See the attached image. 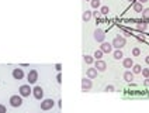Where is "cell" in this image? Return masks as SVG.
<instances>
[{"instance_id":"29","label":"cell","mask_w":149,"mask_h":113,"mask_svg":"<svg viewBox=\"0 0 149 113\" xmlns=\"http://www.w3.org/2000/svg\"><path fill=\"white\" fill-rule=\"evenodd\" d=\"M55 69H56L58 72H61V69H62V65H61V64H56V65H55Z\"/></svg>"},{"instance_id":"33","label":"cell","mask_w":149,"mask_h":113,"mask_svg":"<svg viewBox=\"0 0 149 113\" xmlns=\"http://www.w3.org/2000/svg\"><path fill=\"white\" fill-rule=\"evenodd\" d=\"M145 64L149 65V55H148V57H145Z\"/></svg>"},{"instance_id":"16","label":"cell","mask_w":149,"mask_h":113,"mask_svg":"<svg viewBox=\"0 0 149 113\" xmlns=\"http://www.w3.org/2000/svg\"><path fill=\"white\" fill-rule=\"evenodd\" d=\"M92 17H93V12H90V10L83 12V14H82V20H83V21H86V23H87Z\"/></svg>"},{"instance_id":"17","label":"cell","mask_w":149,"mask_h":113,"mask_svg":"<svg viewBox=\"0 0 149 113\" xmlns=\"http://www.w3.org/2000/svg\"><path fill=\"white\" fill-rule=\"evenodd\" d=\"M132 9L135 13H142V10H144V7H142V3H139V1H135L132 4Z\"/></svg>"},{"instance_id":"4","label":"cell","mask_w":149,"mask_h":113,"mask_svg":"<svg viewBox=\"0 0 149 113\" xmlns=\"http://www.w3.org/2000/svg\"><path fill=\"white\" fill-rule=\"evenodd\" d=\"M55 106V102L52 99H42L41 100V110H51Z\"/></svg>"},{"instance_id":"27","label":"cell","mask_w":149,"mask_h":113,"mask_svg":"<svg viewBox=\"0 0 149 113\" xmlns=\"http://www.w3.org/2000/svg\"><path fill=\"white\" fill-rule=\"evenodd\" d=\"M141 74L144 75V78H149V68H142V72Z\"/></svg>"},{"instance_id":"3","label":"cell","mask_w":149,"mask_h":113,"mask_svg":"<svg viewBox=\"0 0 149 113\" xmlns=\"http://www.w3.org/2000/svg\"><path fill=\"white\" fill-rule=\"evenodd\" d=\"M10 106H13V108H20L21 105H23V96H20V95H13V96H10Z\"/></svg>"},{"instance_id":"1","label":"cell","mask_w":149,"mask_h":113,"mask_svg":"<svg viewBox=\"0 0 149 113\" xmlns=\"http://www.w3.org/2000/svg\"><path fill=\"white\" fill-rule=\"evenodd\" d=\"M111 45H113V48L121 49V48H124V47L127 45V40H125V37L117 35L116 38H114V40L111 41Z\"/></svg>"},{"instance_id":"2","label":"cell","mask_w":149,"mask_h":113,"mask_svg":"<svg viewBox=\"0 0 149 113\" xmlns=\"http://www.w3.org/2000/svg\"><path fill=\"white\" fill-rule=\"evenodd\" d=\"M18 93H20V96H23V97H28V96H30V95L33 93V89H31L30 83L21 85V86H20V89H18Z\"/></svg>"},{"instance_id":"34","label":"cell","mask_w":149,"mask_h":113,"mask_svg":"<svg viewBox=\"0 0 149 113\" xmlns=\"http://www.w3.org/2000/svg\"><path fill=\"white\" fill-rule=\"evenodd\" d=\"M136 1H139V3H142V4H144V3H146V1H149V0H136Z\"/></svg>"},{"instance_id":"36","label":"cell","mask_w":149,"mask_h":113,"mask_svg":"<svg viewBox=\"0 0 149 113\" xmlns=\"http://www.w3.org/2000/svg\"><path fill=\"white\" fill-rule=\"evenodd\" d=\"M84 1H92V0H84Z\"/></svg>"},{"instance_id":"25","label":"cell","mask_w":149,"mask_h":113,"mask_svg":"<svg viewBox=\"0 0 149 113\" xmlns=\"http://www.w3.org/2000/svg\"><path fill=\"white\" fill-rule=\"evenodd\" d=\"M132 55L134 57H139V55H141V49L138 48V47L132 48Z\"/></svg>"},{"instance_id":"18","label":"cell","mask_w":149,"mask_h":113,"mask_svg":"<svg viewBox=\"0 0 149 113\" xmlns=\"http://www.w3.org/2000/svg\"><path fill=\"white\" fill-rule=\"evenodd\" d=\"M83 61H84L87 65H92L93 62H94V57H92V55H87V54H86V55H83Z\"/></svg>"},{"instance_id":"24","label":"cell","mask_w":149,"mask_h":113,"mask_svg":"<svg viewBox=\"0 0 149 113\" xmlns=\"http://www.w3.org/2000/svg\"><path fill=\"white\" fill-rule=\"evenodd\" d=\"M142 18L144 20H149V9H144L142 10Z\"/></svg>"},{"instance_id":"13","label":"cell","mask_w":149,"mask_h":113,"mask_svg":"<svg viewBox=\"0 0 149 113\" xmlns=\"http://www.w3.org/2000/svg\"><path fill=\"white\" fill-rule=\"evenodd\" d=\"M97 74H99V71L96 68H87V71H86V76L90 78V79H96Z\"/></svg>"},{"instance_id":"5","label":"cell","mask_w":149,"mask_h":113,"mask_svg":"<svg viewBox=\"0 0 149 113\" xmlns=\"http://www.w3.org/2000/svg\"><path fill=\"white\" fill-rule=\"evenodd\" d=\"M93 37H94V40H96L97 43H104V40H106V32H104V30H101V28H96Z\"/></svg>"},{"instance_id":"30","label":"cell","mask_w":149,"mask_h":113,"mask_svg":"<svg viewBox=\"0 0 149 113\" xmlns=\"http://www.w3.org/2000/svg\"><path fill=\"white\" fill-rule=\"evenodd\" d=\"M56 81L59 82V83L62 82V75H61V74H58V75H56Z\"/></svg>"},{"instance_id":"21","label":"cell","mask_w":149,"mask_h":113,"mask_svg":"<svg viewBox=\"0 0 149 113\" xmlns=\"http://www.w3.org/2000/svg\"><path fill=\"white\" fill-rule=\"evenodd\" d=\"M142 72V66L141 65H138V64H134L132 66V74L135 75V74H141Z\"/></svg>"},{"instance_id":"11","label":"cell","mask_w":149,"mask_h":113,"mask_svg":"<svg viewBox=\"0 0 149 113\" xmlns=\"http://www.w3.org/2000/svg\"><path fill=\"white\" fill-rule=\"evenodd\" d=\"M148 24H149V20H138V23H136V30H138V31L145 32Z\"/></svg>"},{"instance_id":"12","label":"cell","mask_w":149,"mask_h":113,"mask_svg":"<svg viewBox=\"0 0 149 113\" xmlns=\"http://www.w3.org/2000/svg\"><path fill=\"white\" fill-rule=\"evenodd\" d=\"M100 49L104 52V54H110L111 51H113V45H111V43H101V45H100Z\"/></svg>"},{"instance_id":"32","label":"cell","mask_w":149,"mask_h":113,"mask_svg":"<svg viewBox=\"0 0 149 113\" xmlns=\"http://www.w3.org/2000/svg\"><path fill=\"white\" fill-rule=\"evenodd\" d=\"M93 16H94L96 18H97V17L100 16V12H93Z\"/></svg>"},{"instance_id":"19","label":"cell","mask_w":149,"mask_h":113,"mask_svg":"<svg viewBox=\"0 0 149 113\" xmlns=\"http://www.w3.org/2000/svg\"><path fill=\"white\" fill-rule=\"evenodd\" d=\"M90 4H92V7H93V9H96V10H97V9L101 7V0H92V1H90Z\"/></svg>"},{"instance_id":"26","label":"cell","mask_w":149,"mask_h":113,"mask_svg":"<svg viewBox=\"0 0 149 113\" xmlns=\"http://www.w3.org/2000/svg\"><path fill=\"white\" fill-rule=\"evenodd\" d=\"M104 91H106V92H114L116 88H114V85H107V86L104 88Z\"/></svg>"},{"instance_id":"35","label":"cell","mask_w":149,"mask_h":113,"mask_svg":"<svg viewBox=\"0 0 149 113\" xmlns=\"http://www.w3.org/2000/svg\"><path fill=\"white\" fill-rule=\"evenodd\" d=\"M128 1H130V3H131V4H134V3H135V1H136V0H128Z\"/></svg>"},{"instance_id":"6","label":"cell","mask_w":149,"mask_h":113,"mask_svg":"<svg viewBox=\"0 0 149 113\" xmlns=\"http://www.w3.org/2000/svg\"><path fill=\"white\" fill-rule=\"evenodd\" d=\"M27 81H28L30 85L37 83V81H38V71H37V69H31V71L28 72V75H27Z\"/></svg>"},{"instance_id":"15","label":"cell","mask_w":149,"mask_h":113,"mask_svg":"<svg viewBox=\"0 0 149 113\" xmlns=\"http://www.w3.org/2000/svg\"><path fill=\"white\" fill-rule=\"evenodd\" d=\"M122 78H124V81H127V82H132V81H134V74L131 72V71H130V69H127V71L124 72Z\"/></svg>"},{"instance_id":"7","label":"cell","mask_w":149,"mask_h":113,"mask_svg":"<svg viewBox=\"0 0 149 113\" xmlns=\"http://www.w3.org/2000/svg\"><path fill=\"white\" fill-rule=\"evenodd\" d=\"M92 86H93V82L90 78H87V76H84L82 79V91L83 92H87V91H90L92 89Z\"/></svg>"},{"instance_id":"31","label":"cell","mask_w":149,"mask_h":113,"mask_svg":"<svg viewBox=\"0 0 149 113\" xmlns=\"http://www.w3.org/2000/svg\"><path fill=\"white\" fill-rule=\"evenodd\" d=\"M144 85H145V86H149V78H145V81H144Z\"/></svg>"},{"instance_id":"9","label":"cell","mask_w":149,"mask_h":113,"mask_svg":"<svg viewBox=\"0 0 149 113\" xmlns=\"http://www.w3.org/2000/svg\"><path fill=\"white\" fill-rule=\"evenodd\" d=\"M94 68H96L99 72H104V71L107 69V64H106V61H103V60H96Z\"/></svg>"},{"instance_id":"23","label":"cell","mask_w":149,"mask_h":113,"mask_svg":"<svg viewBox=\"0 0 149 113\" xmlns=\"http://www.w3.org/2000/svg\"><path fill=\"white\" fill-rule=\"evenodd\" d=\"M103 55H104V52L101 51V49H96V52H94V60H101L103 58Z\"/></svg>"},{"instance_id":"10","label":"cell","mask_w":149,"mask_h":113,"mask_svg":"<svg viewBox=\"0 0 149 113\" xmlns=\"http://www.w3.org/2000/svg\"><path fill=\"white\" fill-rule=\"evenodd\" d=\"M11 75H13V78L17 79V81H21L23 78H24V71L21 69V68H14L13 69V72H11Z\"/></svg>"},{"instance_id":"8","label":"cell","mask_w":149,"mask_h":113,"mask_svg":"<svg viewBox=\"0 0 149 113\" xmlns=\"http://www.w3.org/2000/svg\"><path fill=\"white\" fill-rule=\"evenodd\" d=\"M33 95L35 99H38V100H42L44 99V89L41 88V86H35L33 89Z\"/></svg>"},{"instance_id":"14","label":"cell","mask_w":149,"mask_h":113,"mask_svg":"<svg viewBox=\"0 0 149 113\" xmlns=\"http://www.w3.org/2000/svg\"><path fill=\"white\" fill-rule=\"evenodd\" d=\"M122 66H124V68H127V69L132 68V66H134L132 58H122Z\"/></svg>"},{"instance_id":"20","label":"cell","mask_w":149,"mask_h":113,"mask_svg":"<svg viewBox=\"0 0 149 113\" xmlns=\"http://www.w3.org/2000/svg\"><path fill=\"white\" fill-rule=\"evenodd\" d=\"M113 55H114V60H122V57H124V54H122L121 49H116Z\"/></svg>"},{"instance_id":"22","label":"cell","mask_w":149,"mask_h":113,"mask_svg":"<svg viewBox=\"0 0 149 113\" xmlns=\"http://www.w3.org/2000/svg\"><path fill=\"white\" fill-rule=\"evenodd\" d=\"M108 12H110L108 6H101V7H100V14H103V16H107V14H108Z\"/></svg>"},{"instance_id":"28","label":"cell","mask_w":149,"mask_h":113,"mask_svg":"<svg viewBox=\"0 0 149 113\" xmlns=\"http://www.w3.org/2000/svg\"><path fill=\"white\" fill-rule=\"evenodd\" d=\"M0 113H7V109L4 105H0Z\"/></svg>"}]
</instances>
